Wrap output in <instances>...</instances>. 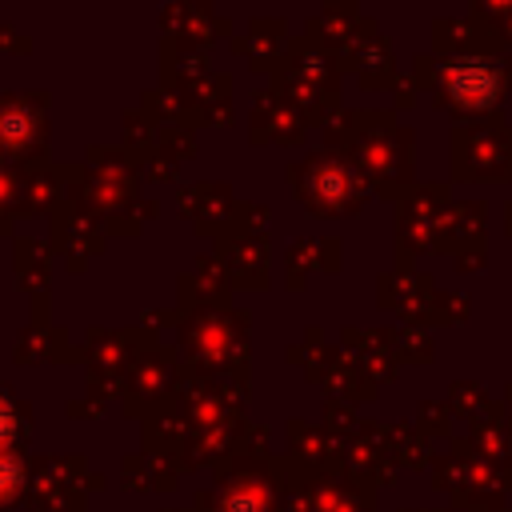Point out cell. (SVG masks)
<instances>
[{
  "label": "cell",
  "instance_id": "6da1fadb",
  "mask_svg": "<svg viewBox=\"0 0 512 512\" xmlns=\"http://www.w3.org/2000/svg\"><path fill=\"white\" fill-rule=\"evenodd\" d=\"M452 92H456L460 100H488V92H492V72H488L480 60H468V64H460V68L452 72Z\"/></svg>",
  "mask_w": 512,
  "mask_h": 512
},
{
  "label": "cell",
  "instance_id": "3957f363",
  "mask_svg": "<svg viewBox=\"0 0 512 512\" xmlns=\"http://www.w3.org/2000/svg\"><path fill=\"white\" fill-rule=\"evenodd\" d=\"M8 424H12V420H8V408H4V404H0V440H4V436H8Z\"/></svg>",
  "mask_w": 512,
  "mask_h": 512
},
{
  "label": "cell",
  "instance_id": "7a4b0ae2",
  "mask_svg": "<svg viewBox=\"0 0 512 512\" xmlns=\"http://www.w3.org/2000/svg\"><path fill=\"white\" fill-rule=\"evenodd\" d=\"M12 484H16V468L8 460H0V492H8Z\"/></svg>",
  "mask_w": 512,
  "mask_h": 512
}]
</instances>
